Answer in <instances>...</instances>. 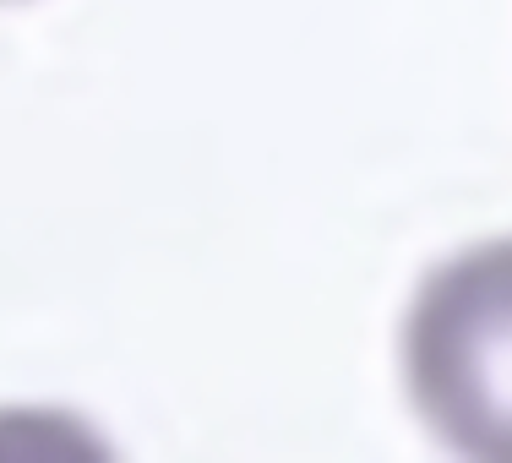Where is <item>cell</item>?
Wrapping results in <instances>:
<instances>
[{
    "label": "cell",
    "mask_w": 512,
    "mask_h": 463,
    "mask_svg": "<svg viewBox=\"0 0 512 463\" xmlns=\"http://www.w3.org/2000/svg\"><path fill=\"white\" fill-rule=\"evenodd\" d=\"M409 404L458 458L512 463V235L453 251L404 311Z\"/></svg>",
    "instance_id": "1"
}]
</instances>
